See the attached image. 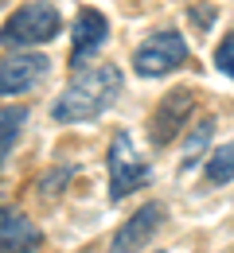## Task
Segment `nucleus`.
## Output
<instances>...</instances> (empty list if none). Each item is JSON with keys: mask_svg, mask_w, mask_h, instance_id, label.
<instances>
[{"mask_svg": "<svg viewBox=\"0 0 234 253\" xmlns=\"http://www.w3.org/2000/svg\"><path fill=\"white\" fill-rule=\"evenodd\" d=\"M117 97H121V70L117 66H86L63 90V97L51 105V117L63 125L90 121V117H101Z\"/></svg>", "mask_w": 234, "mask_h": 253, "instance_id": "nucleus-1", "label": "nucleus"}, {"mask_svg": "<svg viewBox=\"0 0 234 253\" xmlns=\"http://www.w3.org/2000/svg\"><path fill=\"white\" fill-rule=\"evenodd\" d=\"M55 35H59V12H55L51 4L35 0V4L16 8V12L4 20L0 43H4V47H32V43H47V39H55Z\"/></svg>", "mask_w": 234, "mask_h": 253, "instance_id": "nucleus-2", "label": "nucleus"}, {"mask_svg": "<svg viewBox=\"0 0 234 253\" xmlns=\"http://www.w3.org/2000/svg\"><path fill=\"white\" fill-rule=\"evenodd\" d=\"M105 164H109V199H113V203H121L125 195L140 191L148 179H152L148 164L137 156L129 132H117V136L109 140V156H105Z\"/></svg>", "mask_w": 234, "mask_h": 253, "instance_id": "nucleus-3", "label": "nucleus"}, {"mask_svg": "<svg viewBox=\"0 0 234 253\" xmlns=\"http://www.w3.org/2000/svg\"><path fill=\"white\" fill-rule=\"evenodd\" d=\"M187 59H191V51H187V39L180 32H156L133 55V66L140 78H156V74H168V70L184 66Z\"/></svg>", "mask_w": 234, "mask_h": 253, "instance_id": "nucleus-4", "label": "nucleus"}, {"mask_svg": "<svg viewBox=\"0 0 234 253\" xmlns=\"http://www.w3.org/2000/svg\"><path fill=\"white\" fill-rule=\"evenodd\" d=\"M191 109H195V94H191V90H172V94H164V101L152 109V121H148L152 144H156V148L172 144V140L187 128Z\"/></svg>", "mask_w": 234, "mask_h": 253, "instance_id": "nucleus-5", "label": "nucleus"}, {"mask_svg": "<svg viewBox=\"0 0 234 253\" xmlns=\"http://www.w3.org/2000/svg\"><path fill=\"white\" fill-rule=\"evenodd\" d=\"M164 207L160 203H144V207H137L133 214H129V222L113 234V242H109V253H137L144 250L152 238H156V230L164 226Z\"/></svg>", "mask_w": 234, "mask_h": 253, "instance_id": "nucleus-6", "label": "nucleus"}, {"mask_svg": "<svg viewBox=\"0 0 234 253\" xmlns=\"http://www.w3.org/2000/svg\"><path fill=\"white\" fill-rule=\"evenodd\" d=\"M47 70H51V63L43 55H16V59L0 63V94H24V90H32L35 82L47 78Z\"/></svg>", "mask_w": 234, "mask_h": 253, "instance_id": "nucleus-7", "label": "nucleus"}, {"mask_svg": "<svg viewBox=\"0 0 234 253\" xmlns=\"http://www.w3.org/2000/svg\"><path fill=\"white\" fill-rule=\"evenodd\" d=\"M105 35H109L105 16H101L98 8H82V12H78V20H74V51H70V63L82 66L94 51H101Z\"/></svg>", "mask_w": 234, "mask_h": 253, "instance_id": "nucleus-8", "label": "nucleus"}, {"mask_svg": "<svg viewBox=\"0 0 234 253\" xmlns=\"http://www.w3.org/2000/svg\"><path fill=\"white\" fill-rule=\"evenodd\" d=\"M39 246V230L24 214L0 207V253H28Z\"/></svg>", "mask_w": 234, "mask_h": 253, "instance_id": "nucleus-9", "label": "nucleus"}, {"mask_svg": "<svg viewBox=\"0 0 234 253\" xmlns=\"http://www.w3.org/2000/svg\"><path fill=\"white\" fill-rule=\"evenodd\" d=\"M207 179L211 183H231L234 179V144H219L207 160Z\"/></svg>", "mask_w": 234, "mask_h": 253, "instance_id": "nucleus-10", "label": "nucleus"}, {"mask_svg": "<svg viewBox=\"0 0 234 253\" xmlns=\"http://www.w3.org/2000/svg\"><path fill=\"white\" fill-rule=\"evenodd\" d=\"M24 121H28V109H0V160L8 156V148L16 144Z\"/></svg>", "mask_w": 234, "mask_h": 253, "instance_id": "nucleus-11", "label": "nucleus"}, {"mask_svg": "<svg viewBox=\"0 0 234 253\" xmlns=\"http://www.w3.org/2000/svg\"><path fill=\"white\" fill-rule=\"evenodd\" d=\"M211 128H215V121H211V117L195 125V132H191V140H187V148H184V168H191V164H195V156H199V148L207 144V140H211Z\"/></svg>", "mask_w": 234, "mask_h": 253, "instance_id": "nucleus-12", "label": "nucleus"}, {"mask_svg": "<svg viewBox=\"0 0 234 253\" xmlns=\"http://www.w3.org/2000/svg\"><path fill=\"white\" fill-rule=\"evenodd\" d=\"M215 66H219L227 78H234V35H227V39L219 43V51H215Z\"/></svg>", "mask_w": 234, "mask_h": 253, "instance_id": "nucleus-13", "label": "nucleus"}]
</instances>
